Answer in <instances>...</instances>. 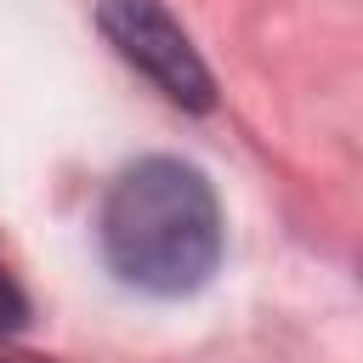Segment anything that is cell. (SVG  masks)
Wrapping results in <instances>:
<instances>
[{"instance_id": "1", "label": "cell", "mask_w": 363, "mask_h": 363, "mask_svg": "<svg viewBox=\"0 0 363 363\" xmlns=\"http://www.w3.org/2000/svg\"><path fill=\"white\" fill-rule=\"evenodd\" d=\"M102 255L147 295H193L221 261V210L182 159H136L102 199Z\"/></svg>"}, {"instance_id": "2", "label": "cell", "mask_w": 363, "mask_h": 363, "mask_svg": "<svg viewBox=\"0 0 363 363\" xmlns=\"http://www.w3.org/2000/svg\"><path fill=\"white\" fill-rule=\"evenodd\" d=\"M102 34L113 40V51L125 62H136L170 102L182 108H210V68L199 62L193 40L182 34V23L159 6V0H102L96 6Z\"/></svg>"}, {"instance_id": "3", "label": "cell", "mask_w": 363, "mask_h": 363, "mask_svg": "<svg viewBox=\"0 0 363 363\" xmlns=\"http://www.w3.org/2000/svg\"><path fill=\"white\" fill-rule=\"evenodd\" d=\"M23 318H28V301H23V289L11 284V272L0 267V335H6V329H23Z\"/></svg>"}]
</instances>
